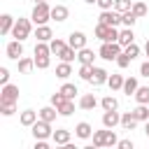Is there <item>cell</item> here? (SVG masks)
<instances>
[{"instance_id": "cell-40", "label": "cell", "mask_w": 149, "mask_h": 149, "mask_svg": "<svg viewBox=\"0 0 149 149\" xmlns=\"http://www.w3.org/2000/svg\"><path fill=\"white\" fill-rule=\"evenodd\" d=\"M49 63H51L49 56H35V68H37V70H47Z\"/></svg>"}, {"instance_id": "cell-30", "label": "cell", "mask_w": 149, "mask_h": 149, "mask_svg": "<svg viewBox=\"0 0 149 149\" xmlns=\"http://www.w3.org/2000/svg\"><path fill=\"white\" fill-rule=\"evenodd\" d=\"M100 107H102V112H107V109H119V100H116L114 95H105V98L100 100Z\"/></svg>"}, {"instance_id": "cell-42", "label": "cell", "mask_w": 149, "mask_h": 149, "mask_svg": "<svg viewBox=\"0 0 149 149\" xmlns=\"http://www.w3.org/2000/svg\"><path fill=\"white\" fill-rule=\"evenodd\" d=\"M123 51H126L130 58H137V56H140V47H137L135 42H133V44H128V47H123Z\"/></svg>"}, {"instance_id": "cell-24", "label": "cell", "mask_w": 149, "mask_h": 149, "mask_svg": "<svg viewBox=\"0 0 149 149\" xmlns=\"http://www.w3.org/2000/svg\"><path fill=\"white\" fill-rule=\"evenodd\" d=\"M137 88H140L137 79H135V77H128V79L123 81V88H121V91H123V93H126V95L130 98V95H135V91H137Z\"/></svg>"}, {"instance_id": "cell-8", "label": "cell", "mask_w": 149, "mask_h": 149, "mask_svg": "<svg viewBox=\"0 0 149 149\" xmlns=\"http://www.w3.org/2000/svg\"><path fill=\"white\" fill-rule=\"evenodd\" d=\"M98 21H100V23H107V26H114V28H116V26L121 23V14H119L116 9H102V12H100V16H98Z\"/></svg>"}, {"instance_id": "cell-34", "label": "cell", "mask_w": 149, "mask_h": 149, "mask_svg": "<svg viewBox=\"0 0 149 149\" xmlns=\"http://www.w3.org/2000/svg\"><path fill=\"white\" fill-rule=\"evenodd\" d=\"M130 9H133V14H135L137 19H142V16H147V12H149V9H147V5H144V2H140V0H135Z\"/></svg>"}, {"instance_id": "cell-50", "label": "cell", "mask_w": 149, "mask_h": 149, "mask_svg": "<svg viewBox=\"0 0 149 149\" xmlns=\"http://www.w3.org/2000/svg\"><path fill=\"white\" fill-rule=\"evenodd\" d=\"M144 135H147V137H149V119H147V121H144Z\"/></svg>"}, {"instance_id": "cell-9", "label": "cell", "mask_w": 149, "mask_h": 149, "mask_svg": "<svg viewBox=\"0 0 149 149\" xmlns=\"http://www.w3.org/2000/svg\"><path fill=\"white\" fill-rule=\"evenodd\" d=\"M5 54H7V58L19 61V58L23 56V42H21V40H12V42L5 47Z\"/></svg>"}, {"instance_id": "cell-15", "label": "cell", "mask_w": 149, "mask_h": 149, "mask_svg": "<svg viewBox=\"0 0 149 149\" xmlns=\"http://www.w3.org/2000/svg\"><path fill=\"white\" fill-rule=\"evenodd\" d=\"M37 119H40V114H37L35 109H23V112H21V116H19V123H21V126H26V128H30Z\"/></svg>"}, {"instance_id": "cell-44", "label": "cell", "mask_w": 149, "mask_h": 149, "mask_svg": "<svg viewBox=\"0 0 149 149\" xmlns=\"http://www.w3.org/2000/svg\"><path fill=\"white\" fill-rule=\"evenodd\" d=\"M0 84H2V86H5V84H9V70H7L5 65L0 68Z\"/></svg>"}, {"instance_id": "cell-1", "label": "cell", "mask_w": 149, "mask_h": 149, "mask_svg": "<svg viewBox=\"0 0 149 149\" xmlns=\"http://www.w3.org/2000/svg\"><path fill=\"white\" fill-rule=\"evenodd\" d=\"M119 137L114 133V128H105V130H93V147H116Z\"/></svg>"}, {"instance_id": "cell-29", "label": "cell", "mask_w": 149, "mask_h": 149, "mask_svg": "<svg viewBox=\"0 0 149 149\" xmlns=\"http://www.w3.org/2000/svg\"><path fill=\"white\" fill-rule=\"evenodd\" d=\"M123 81H126V79H123L121 74H109V79H107V86H109L112 91H121V88H123Z\"/></svg>"}, {"instance_id": "cell-4", "label": "cell", "mask_w": 149, "mask_h": 149, "mask_svg": "<svg viewBox=\"0 0 149 149\" xmlns=\"http://www.w3.org/2000/svg\"><path fill=\"white\" fill-rule=\"evenodd\" d=\"M30 30H33L30 19H16V23H14V28H12V37L23 42L26 37H30Z\"/></svg>"}, {"instance_id": "cell-36", "label": "cell", "mask_w": 149, "mask_h": 149, "mask_svg": "<svg viewBox=\"0 0 149 149\" xmlns=\"http://www.w3.org/2000/svg\"><path fill=\"white\" fill-rule=\"evenodd\" d=\"M49 47H51V54H56V56H58V54H61V51H63V49H65L68 44H65V42H63L61 37H54V40L49 42Z\"/></svg>"}, {"instance_id": "cell-11", "label": "cell", "mask_w": 149, "mask_h": 149, "mask_svg": "<svg viewBox=\"0 0 149 149\" xmlns=\"http://www.w3.org/2000/svg\"><path fill=\"white\" fill-rule=\"evenodd\" d=\"M107 79H109V72H107L105 68H95V65H93V74H91V81H88V84L102 86V84H107Z\"/></svg>"}, {"instance_id": "cell-52", "label": "cell", "mask_w": 149, "mask_h": 149, "mask_svg": "<svg viewBox=\"0 0 149 149\" xmlns=\"http://www.w3.org/2000/svg\"><path fill=\"white\" fill-rule=\"evenodd\" d=\"M84 2H88V5H95V2H98V0H84Z\"/></svg>"}, {"instance_id": "cell-13", "label": "cell", "mask_w": 149, "mask_h": 149, "mask_svg": "<svg viewBox=\"0 0 149 149\" xmlns=\"http://www.w3.org/2000/svg\"><path fill=\"white\" fill-rule=\"evenodd\" d=\"M68 16H70V9H68L65 5H54V7H51V19H54L56 23L68 21Z\"/></svg>"}, {"instance_id": "cell-37", "label": "cell", "mask_w": 149, "mask_h": 149, "mask_svg": "<svg viewBox=\"0 0 149 149\" xmlns=\"http://www.w3.org/2000/svg\"><path fill=\"white\" fill-rule=\"evenodd\" d=\"M91 74H93V65L79 63V77H81L84 81H91Z\"/></svg>"}, {"instance_id": "cell-33", "label": "cell", "mask_w": 149, "mask_h": 149, "mask_svg": "<svg viewBox=\"0 0 149 149\" xmlns=\"http://www.w3.org/2000/svg\"><path fill=\"white\" fill-rule=\"evenodd\" d=\"M130 112L135 114L137 121H147V119H149V107H147V105H140V102H137V107L130 109Z\"/></svg>"}, {"instance_id": "cell-41", "label": "cell", "mask_w": 149, "mask_h": 149, "mask_svg": "<svg viewBox=\"0 0 149 149\" xmlns=\"http://www.w3.org/2000/svg\"><path fill=\"white\" fill-rule=\"evenodd\" d=\"M130 61H133V58H130L126 51H121V54L116 56V65H119L121 70H123V68H128V65H130Z\"/></svg>"}, {"instance_id": "cell-17", "label": "cell", "mask_w": 149, "mask_h": 149, "mask_svg": "<svg viewBox=\"0 0 149 149\" xmlns=\"http://www.w3.org/2000/svg\"><path fill=\"white\" fill-rule=\"evenodd\" d=\"M35 37H37V42H51V40H54V30H51L47 23H42V26H37Z\"/></svg>"}, {"instance_id": "cell-43", "label": "cell", "mask_w": 149, "mask_h": 149, "mask_svg": "<svg viewBox=\"0 0 149 149\" xmlns=\"http://www.w3.org/2000/svg\"><path fill=\"white\" fill-rule=\"evenodd\" d=\"M16 112V105H0V114L2 116H12Z\"/></svg>"}, {"instance_id": "cell-25", "label": "cell", "mask_w": 149, "mask_h": 149, "mask_svg": "<svg viewBox=\"0 0 149 149\" xmlns=\"http://www.w3.org/2000/svg\"><path fill=\"white\" fill-rule=\"evenodd\" d=\"M56 109H58V114H61V116H70V114L74 112V100L65 98V100H63V102H61V105H58Z\"/></svg>"}, {"instance_id": "cell-18", "label": "cell", "mask_w": 149, "mask_h": 149, "mask_svg": "<svg viewBox=\"0 0 149 149\" xmlns=\"http://www.w3.org/2000/svg\"><path fill=\"white\" fill-rule=\"evenodd\" d=\"M51 140H54V144L65 147V144L70 142V130H68V128H56V130H54V135H51Z\"/></svg>"}, {"instance_id": "cell-10", "label": "cell", "mask_w": 149, "mask_h": 149, "mask_svg": "<svg viewBox=\"0 0 149 149\" xmlns=\"http://www.w3.org/2000/svg\"><path fill=\"white\" fill-rule=\"evenodd\" d=\"M102 126H105V128H116V126H121V114H119L116 109L102 112Z\"/></svg>"}, {"instance_id": "cell-5", "label": "cell", "mask_w": 149, "mask_h": 149, "mask_svg": "<svg viewBox=\"0 0 149 149\" xmlns=\"http://www.w3.org/2000/svg\"><path fill=\"white\" fill-rule=\"evenodd\" d=\"M16 102H19V86L5 84L0 88V105H16Z\"/></svg>"}, {"instance_id": "cell-39", "label": "cell", "mask_w": 149, "mask_h": 149, "mask_svg": "<svg viewBox=\"0 0 149 149\" xmlns=\"http://www.w3.org/2000/svg\"><path fill=\"white\" fill-rule=\"evenodd\" d=\"M133 7V0H114V9L119 12V14H123V12H128Z\"/></svg>"}, {"instance_id": "cell-45", "label": "cell", "mask_w": 149, "mask_h": 149, "mask_svg": "<svg viewBox=\"0 0 149 149\" xmlns=\"http://www.w3.org/2000/svg\"><path fill=\"white\" fill-rule=\"evenodd\" d=\"M63 100H65V95H63V93H61V91H56V93H54V95H51V105H54V107H58V105H61V102H63Z\"/></svg>"}, {"instance_id": "cell-6", "label": "cell", "mask_w": 149, "mask_h": 149, "mask_svg": "<svg viewBox=\"0 0 149 149\" xmlns=\"http://www.w3.org/2000/svg\"><path fill=\"white\" fill-rule=\"evenodd\" d=\"M30 130H33V137H35V140H49V137L54 135L51 123H49V121H44V119H37V121L30 126Z\"/></svg>"}, {"instance_id": "cell-48", "label": "cell", "mask_w": 149, "mask_h": 149, "mask_svg": "<svg viewBox=\"0 0 149 149\" xmlns=\"http://www.w3.org/2000/svg\"><path fill=\"white\" fill-rule=\"evenodd\" d=\"M140 77H149V61H144L140 65Z\"/></svg>"}, {"instance_id": "cell-53", "label": "cell", "mask_w": 149, "mask_h": 149, "mask_svg": "<svg viewBox=\"0 0 149 149\" xmlns=\"http://www.w3.org/2000/svg\"><path fill=\"white\" fill-rule=\"evenodd\" d=\"M35 2H47V0H35Z\"/></svg>"}, {"instance_id": "cell-3", "label": "cell", "mask_w": 149, "mask_h": 149, "mask_svg": "<svg viewBox=\"0 0 149 149\" xmlns=\"http://www.w3.org/2000/svg\"><path fill=\"white\" fill-rule=\"evenodd\" d=\"M95 37L102 40V42H119V30L114 26H107V23H100L95 26Z\"/></svg>"}, {"instance_id": "cell-38", "label": "cell", "mask_w": 149, "mask_h": 149, "mask_svg": "<svg viewBox=\"0 0 149 149\" xmlns=\"http://www.w3.org/2000/svg\"><path fill=\"white\" fill-rule=\"evenodd\" d=\"M35 56H51V47L47 42H37L35 44Z\"/></svg>"}, {"instance_id": "cell-16", "label": "cell", "mask_w": 149, "mask_h": 149, "mask_svg": "<svg viewBox=\"0 0 149 149\" xmlns=\"http://www.w3.org/2000/svg\"><path fill=\"white\" fill-rule=\"evenodd\" d=\"M14 23H16V19H14L12 14H2V16H0V33H2V35H12Z\"/></svg>"}, {"instance_id": "cell-31", "label": "cell", "mask_w": 149, "mask_h": 149, "mask_svg": "<svg viewBox=\"0 0 149 149\" xmlns=\"http://www.w3.org/2000/svg\"><path fill=\"white\" fill-rule=\"evenodd\" d=\"M58 56H61V61H65V63H72V61L77 58V49L68 44V47H65V49H63V51H61Z\"/></svg>"}, {"instance_id": "cell-51", "label": "cell", "mask_w": 149, "mask_h": 149, "mask_svg": "<svg viewBox=\"0 0 149 149\" xmlns=\"http://www.w3.org/2000/svg\"><path fill=\"white\" fill-rule=\"evenodd\" d=\"M144 54H147V58H149V37H147V44H144Z\"/></svg>"}, {"instance_id": "cell-27", "label": "cell", "mask_w": 149, "mask_h": 149, "mask_svg": "<svg viewBox=\"0 0 149 149\" xmlns=\"http://www.w3.org/2000/svg\"><path fill=\"white\" fill-rule=\"evenodd\" d=\"M133 98H135V102H140V105H149V86H140Z\"/></svg>"}, {"instance_id": "cell-46", "label": "cell", "mask_w": 149, "mask_h": 149, "mask_svg": "<svg viewBox=\"0 0 149 149\" xmlns=\"http://www.w3.org/2000/svg\"><path fill=\"white\" fill-rule=\"evenodd\" d=\"M100 9H114V0H98L95 2Z\"/></svg>"}, {"instance_id": "cell-7", "label": "cell", "mask_w": 149, "mask_h": 149, "mask_svg": "<svg viewBox=\"0 0 149 149\" xmlns=\"http://www.w3.org/2000/svg\"><path fill=\"white\" fill-rule=\"evenodd\" d=\"M123 51V47L119 44V42H102V47H100V51H98V56L100 58H105V61H116V56Z\"/></svg>"}, {"instance_id": "cell-47", "label": "cell", "mask_w": 149, "mask_h": 149, "mask_svg": "<svg viewBox=\"0 0 149 149\" xmlns=\"http://www.w3.org/2000/svg\"><path fill=\"white\" fill-rule=\"evenodd\" d=\"M116 147H119V149H133L135 144H133V140H119Z\"/></svg>"}, {"instance_id": "cell-49", "label": "cell", "mask_w": 149, "mask_h": 149, "mask_svg": "<svg viewBox=\"0 0 149 149\" xmlns=\"http://www.w3.org/2000/svg\"><path fill=\"white\" fill-rule=\"evenodd\" d=\"M35 149H49V142L47 140H35Z\"/></svg>"}, {"instance_id": "cell-14", "label": "cell", "mask_w": 149, "mask_h": 149, "mask_svg": "<svg viewBox=\"0 0 149 149\" xmlns=\"http://www.w3.org/2000/svg\"><path fill=\"white\" fill-rule=\"evenodd\" d=\"M74 135H77L79 140H88V137H93V128H91V123H88V121H79V123L74 126Z\"/></svg>"}, {"instance_id": "cell-21", "label": "cell", "mask_w": 149, "mask_h": 149, "mask_svg": "<svg viewBox=\"0 0 149 149\" xmlns=\"http://www.w3.org/2000/svg\"><path fill=\"white\" fill-rule=\"evenodd\" d=\"M93 58H95V54H93V49H88V47H84V49L77 51V61H79V63L93 65Z\"/></svg>"}, {"instance_id": "cell-32", "label": "cell", "mask_w": 149, "mask_h": 149, "mask_svg": "<svg viewBox=\"0 0 149 149\" xmlns=\"http://www.w3.org/2000/svg\"><path fill=\"white\" fill-rule=\"evenodd\" d=\"M58 91H61L65 98H70V100H74V95L79 93V91H77V86H74V84H70V81H65V84H63Z\"/></svg>"}, {"instance_id": "cell-26", "label": "cell", "mask_w": 149, "mask_h": 149, "mask_svg": "<svg viewBox=\"0 0 149 149\" xmlns=\"http://www.w3.org/2000/svg\"><path fill=\"white\" fill-rule=\"evenodd\" d=\"M33 68H35V58H26V56L19 58V72L21 74H28Z\"/></svg>"}, {"instance_id": "cell-20", "label": "cell", "mask_w": 149, "mask_h": 149, "mask_svg": "<svg viewBox=\"0 0 149 149\" xmlns=\"http://www.w3.org/2000/svg\"><path fill=\"white\" fill-rule=\"evenodd\" d=\"M135 42V33H133V28H123V30H119V44L121 47H128V44H133Z\"/></svg>"}, {"instance_id": "cell-2", "label": "cell", "mask_w": 149, "mask_h": 149, "mask_svg": "<svg viewBox=\"0 0 149 149\" xmlns=\"http://www.w3.org/2000/svg\"><path fill=\"white\" fill-rule=\"evenodd\" d=\"M30 19H33L35 26H42V23L51 21V7H49V2H35Z\"/></svg>"}, {"instance_id": "cell-35", "label": "cell", "mask_w": 149, "mask_h": 149, "mask_svg": "<svg viewBox=\"0 0 149 149\" xmlns=\"http://www.w3.org/2000/svg\"><path fill=\"white\" fill-rule=\"evenodd\" d=\"M135 21H137V16L133 14V9H128V12H123V14H121V23H123L126 28H133V26H135Z\"/></svg>"}, {"instance_id": "cell-28", "label": "cell", "mask_w": 149, "mask_h": 149, "mask_svg": "<svg viewBox=\"0 0 149 149\" xmlns=\"http://www.w3.org/2000/svg\"><path fill=\"white\" fill-rule=\"evenodd\" d=\"M70 74H72V65H70V63L63 61L61 65H56V77H58V79H68Z\"/></svg>"}, {"instance_id": "cell-23", "label": "cell", "mask_w": 149, "mask_h": 149, "mask_svg": "<svg viewBox=\"0 0 149 149\" xmlns=\"http://www.w3.org/2000/svg\"><path fill=\"white\" fill-rule=\"evenodd\" d=\"M37 114H40V119H44V121L54 123V121H56V114H58V109H56L54 105H47V107H42Z\"/></svg>"}, {"instance_id": "cell-22", "label": "cell", "mask_w": 149, "mask_h": 149, "mask_svg": "<svg viewBox=\"0 0 149 149\" xmlns=\"http://www.w3.org/2000/svg\"><path fill=\"white\" fill-rule=\"evenodd\" d=\"M95 105H98V100H95L93 93H84V95L79 98V109H86V112H88V109H93Z\"/></svg>"}, {"instance_id": "cell-19", "label": "cell", "mask_w": 149, "mask_h": 149, "mask_svg": "<svg viewBox=\"0 0 149 149\" xmlns=\"http://www.w3.org/2000/svg\"><path fill=\"white\" fill-rule=\"evenodd\" d=\"M137 119H135V114L133 112H126V114H121V128L123 130H135L137 128Z\"/></svg>"}, {"instance_id": "cell-12", "label": "cell", "mask_w": 149, "mask_h": 149, "mask_svg": "<svg viewBox=\"0 0 149 149\" xmlns=\"http://www.w3.org/2000/svg\"><path fill=\"white\" fill-rule=\"evenodd\" d=\"M68 44H70V47H74L77 51H79V49H84V47H86V35H84L81 30H72V33H70V37H68Z\"/></svg>"}]
</instances>
